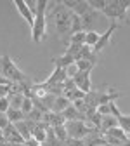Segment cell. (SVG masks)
<instances>
[{"label": "cell", "instance_id": "8fae6325", "mask_svg": "<svg viewBox=\"0 0 130 146\" xmlns=\"http://www.w3.org/2000/svg\"><path fill=\"white\" fill-rule=\"evenodd\" d=\"M45 127H47V123L40 122V123H36V125H35V129L31 131V137L36 139L40 144H45V143H47V132H45Z\"/></svg>", "mask_w": 130, "mask_h": 146}, {"label": "cell", "instance_id": "f1b7e54d", "mask_svg": "<svg viewBox=\"0 0 130 146\" xmlns=\"http://www.w3.org/2000/svg\"><path fill=\"white\" fill-rule=\"evenodd\" d=\"M64 146H85V141H83V139H73V137H68V141L64 143Z\"/></svg>", "mask_w": 130, "mask_h": 146}, {"label": "cell", "instance_id": "e0dca14e", "mask_svg": "<svg viewBox=\"0 0 130 146\" xmlns=\"http://www.w3.org/2000/svg\"><path fill=\"white\" fill-rule=\"evenodd\" d=\"M7 98H9L11 108L21 110V106H23V101H24V96H23V94H7Z\"/></svg>", "mask_w": 130, "mask_h": 146}, {"label": "cell", "instance_id": "e575fe53", "mask_svg": "<svg viewBox=\"0 0 130 146\" xmlns=\"http://www.w3.org/2000/svg\"><path fill=\"white\" fill-rule=\"evenodd\" d=\"M11 146H24V143H11Z\"/></svg>", "mask_w": 130, "mask_h": 146}, {"label": "cell", "instance_id": "ffe728a7", "mask_svg": "<svg viewBox=\"0 0 130 146\" xmlns=\"http://www.w3.org/2000/svg\"><path fill=\"white\" fill-rule=\"evenodd\" d=\"M99 36H101V33H97L96 30L87 31V35H85V45H88V47H94V45L99 42Z\"/></svg>", "mask_w": 130, "mask_h": 146}, {"label": "cell", "instance_id": "d4e9b609", "mask_svg": "<svg viewBox=\"0 0 130 146\" xmlns=\"http://www.w3.org/2000/svg\"><path fill=\"white\" fill-rule=\"evenodd\" d=\"M42 117H44V113L40 111V110L33 108V110H31V113L26 117V120H31V122H35V123H40V122H42Z\"/></svg>", "mask_w": 130, "mask_h": 146}, {"label": "cell", "instance_id": "5b68a950", "mask_svg": "<svg viewBox=\"0 0 130 146\" xmlns=\"http://www.w3.org/2000/svg\"><path fill=\"white\" fill-rule=\"evenodd\" d=\"M64 127L68 131V137H73V139H85L90 132L97 131L88 122H82V120H69L64 123Z\"/></svg>", "mask_w": 130, "mask_h": 146}, {"label": "cell", "instance_id": "7402d4cb", "mask_svg": "<svg viewBox=\"0 0 130 146\" xmlns=\"http://www.w3.org/2000/svg\"><path fill=\"white\" fill-rule=\"evenodd\" d=\"M87 4H88V7L92 9V11H96V12H101L102 14V11L106 9V0H87Z\"/></svg>", "mask_w": 130, "mask_h": 146}, {"label": "cell", "instance_id": "1f68e13d", "mask_svg": "<svg viewBox=\"0 0 130 146\" xmlns=\"http://www.w3.org/2000/svg\"><path fill=\"white\" fill-rule=\"evenodd\" d=\"M24 146H42L36 139H33V137H30V139H26L24 141Z\"/></svg>", "mask_w": 130, "mask_h": 146}, {"label": "cell", "instance_id": "5bb4252c", "mask_svg": "<svg viewBox=\"0 0 130 146\" xmlns=\"http://www.w3.org/2000/svg\"><path fill=\"white\" fill-rule=\"evenodd\" d=\"M55 66H59V68H63V70H66L69 64H73V63H75V58H73V56H69V54H63V56H59V58H52L50 59Z\"/></svg>", "mask_w": 130, "mask_h": 146}, {"label": "cell", "instance_id": "277c9868", "mask_svg": "<svg viewBox=\"0 0 130 146\" xmlns=\"http://www.w3.org/2000/svg\"><path fill=\"white\" fill-rule=\"evenodd\" d=\"M0 75L12 80V82H24V80L30 78L28 75H24V73L17 68V64L12 61V58L9 54L0 56Z\"/></svg>", "mask_w": 130, "mask_h": 146}, {"label": "cell", "instance_id": "44dd1931", "mask_svg": "<svg viewBox=\"0 0 130 146\" xmlns=\"http://www.w3.org/2000/svg\"><path fill=\"white\" fill-rule=\"evenodd\" d=\"M85 35H87V31H78V33H73L71 36H69V44L68 45H83L85 44Z\"/></svg>", "mask_w": 130, "mask_h": 146}, {"label": "cell", "instance_id": "ba28073f", "mask_svg": "<svg viewBox=\"0 0 130 146\" xmlns=\"http://www.w3.org/2000/svg\"><path fill=\"white\" fill-rule=\"evenodd\" d=\"M63 5L66 7V9H69L73 14H77V16H85L88 11H90V7H88V4H87V0H63Z\"/></svg>", "mask_w": 130, "mask_h": 146}, {"label": "cell", "instance_id": "603a6c76", "mask_svg": "<svg viewBox=\"0 0 130 146\" xmlns=\"http://www.w3.org/2000/svg\"><path fill=\"white\" fill-rule=\"evenodd\" d=\"M64 96H66V98L73 103V101H77V99H85V96H87V94L83 92V90H80V89L77 87L75 90H71V92H66Z\"/></svg>", "mask_w": 130, "mask_h": 146}, {"label": "cell", "instance_id": "52a82bcc", "mask_svg": "<svg viewBox=\"0 0 130 146\" xmlns=\"http://www.w3.org/2000/svg\"><path fill=\"white\" fill-rule=\"evenodd\" d=\"M92 70H94V68H88V70H85V71H78L77 75L73 77V82H75V85H77L80 90H83L85 94H88L90 90H92V78H90Z\"/></svg>", "mask_w": 130, "mask_h": 146}, {"label": "cell", "instance_id": "ac0fdd59", "mask_svg": "<svg viewBox=\"0 0 130 146\" xmlns=\"http://www.w3.org/2000/svg\"><path fill=\"white\" fill-rule=\"evenodd\" d=\"M54 134H55V139H57L61 144H64V143L68 141V131H66V127H64V125L54 127Z\"/></svg>", "mask_w": 130, "mask_h": 146}, {"label": "cell", "instance_id": "4dcf8cb0", "mask_svg": "<svg viewBox=\"0 0 130 146\" xmlns=\"http://www.w3.org/2000/svg\"><path fill=\"white\" fill-rule=\"evenodd\" d=\"M9 123H11V122H9V118H7V115H5V113H0V129H5Z\"/></svg>", "mask_w": 130, "mask_h": 146}, {"label": "cell", "instance_id": "30bf717a", "mask_svg": "<svg viewBox=\"0 0 130 146\" xmlns=\"http://www.w3.org/2000/svg\"><path fill=\"white\" fill-rule=\"evenodd\" d=\"M99 16L101 12H96V11H88L85 16H82V26H83V31H92L94 30V23L99 21Z\"/></svg>", "mask_w": 130, "mask_h": 146}, {"label": "cell", "instance_id": "2e32d148", "mask_svg": "<svg viewBox=\"0 0 130 146\" xmlns=\"http://www.w3.org/2000/svg\"><path fill=\"white\" fill-rule=\"evenodd\" d=\"M5 115H7V118H9V122H11V123H16V122L26 120L24 113L21 111V110H16V108H9V111H7Z\"/></svg>", "mask_w": 130, "mask_h": 146}, {"label": "cell", "instance_id": "6da1fadb", "mask_svg": "<svg viewBox=\"0 0 130 146\" xmlns=\"http://www.w3.org/2000/svg\"><path fill=\"white\" fill-rule=\"evenodd\" d=\"M71 17L73 12L63 5V2H49L47 5V21L54 23V31L57 38L64 44H69L71 36Z\"/></svg>", "mask_w": 130, "mask_h": 146}, {"label": "cell", "instance_id": "7a4b0ae2", "mask_svg": "<svg viewBox=\"0 0 130 146\" xmlns=\"http://www.w3.org/2000/svg\"><path fill=\"white\" fill-rule=\"evenodd\" d=\"M47 5L49 0H38V5L35 11V23L31 26L33 44H42L47 38Z\"/></svg>", "mask_w": 130, "mask_h": 146}, {"label": "cell", "instance_id": "d6a6232c", "mask_svg": "<svg viewBox=\"0 0 130 146\" xmlns=\"http://www.w3.org/2000/svg\"><path fill=\"white\" fill-rule=\"evenodd\" d=\"M0 85H7V87H11V85H12V80H9V78H5V77L0 75Z\"/></svg>", "mask_w": 130, "mask_h": 146}, {"label": "cell", "instance_id": "8d00e7d4", "mask_svg": "<svg viewBox=\"0 0 130 146\" xmlns=\"http://www.w3.org/2000/svg\"><path fill=\"white\" fill-rule=\"evenodd\" d=\"M121 146H130V139H128V141H127V143H123V144H121Z\"/></svg>", "mask_w": 130, "mask_h": 146}, {"label": "cell", "instance_id": "836d02e7", "mask_svg": "<svg viewBox=\"0 0 130 146\" xmlns=\"http://www.w3.org/2000/svg\"><path fill=\"white\" fill-rule=\"evenodd\" d=\"M5 141V136H4V129H0V143Z\"/></svg>", "mask_w": 130, "mask_h": 146}, {"label": "cell", "instance_id": "9c48e42d", "mask_svg": "<svg viewBox=\"0 0 130 146\" xmlns=\"http://www.w3.org/2000/svg\"><path fill=\"white\" fill-rule=\"evenodd\" d=\"M14 5H16V9H17V12L21 14V17L30 25V28L33 26V23H35V14L31 12V9L28 7V4L24 2V0H14Z\"/></svg>", "mask_w": 130, "mask_h": 146}, {"label": "cell", "instance_id": "8992f818", "mask_svg": "<svg viewBox=\"0 0 130 146\" xmlns=\"http://www.w3.org/2000/svg\"><path fill=\"white\" fill-rule=\"evenodd\" d=\"M118 26H120L118 23L111 21V23H109V26L106 28V31H104V33H101V36H99V42H97L94 47H92V50H94L96 54H101V52H102V50H104V49H106L109 44H111V38H113V33L118 30Z\"/></svg>", "mask_w": 130, "mask_h": 146}, {"label": "cell", "instance_id": "74e56055", "mask_svg": "<svg viewBox=\"0 0 130 146\" xmlns=\"http://www.w3.org/2000/svg\"><path fill=\"white\" fill-rule=\"evenodd\" d=\"M2 98H5V96H0V99H2Z\"/></svg>", "mask_w": 130, "mask_h": 146}, {"label": "cell", "instance_id": "4fadbf2b", "mask_svg": "<svg viewBox=\"0 0 130 146\" xmlns=\"http://www.w3.org/2000/svg\"><path fill=\"white\" fill-rule=\"evenodd\" d=\"M69 104H71V101L66 96H57V98H55V101H54V106H52L50 111H54V113H63Z\"/></svg>", "mask_w": 130, "mask_h": 146}, {"label": "cell", "instance_id": "3957f363", "mask_svg": "<svg viewBox=\"0 0 130 146\" xmlns=\"http://www.w3.org/2000/svg\"><path fill=\"white\" fill-rule=\"evenodd\" d=\"M106 17H109L115 23H130V0H111L106 4V9L102 11Z\"/></svg>", "mask_w": 130, "mask_h": 146}, {"label": "cell", "instance_id": "d590c367", "mask_svg": "<svg viewBox=\"0 0 130 146\" xmlns=\"http://www.w3.org/2000/svg\"><path fill=\"white\" fill-rule=\"evenodd\" d=\"M0 146H11V143H7V141H4V143H0Z\"/></svg>", "mask_w": 130, "mask_h": 146}, {"label": "cell", "instance_id": "484cf974", "mask_svg": "<svg viewBox=\"0 0 130 146\" xmlns=\"http://www.w3.org/2000/svg\"><path fill=\"white\" fill-rule=\"evenodd\" d=\"M75 64H77L78 71H85V70H88V68H94V66H96V63H90V61H87V59H77Z\"/></svg>", "mask_w": 130, "mask_h": 146}, {"label": "cell", "instance_id": "f546056e", "mask_svg": "<svg viewBox=\"0 0 130 146\" xmlns=\"http://www.w3.org/2000/svg\"><path fill=\"white\" fill-rule=\"evenodd\" d=\"M97 111L104 117V115H111V108H109V103H104V104H99L97 106Z\"/></svg>", "mask_w": 130, "mask_h": 146}, {"label": "cell", "instance_id": "9a60e30c", "mask_svg": "<svg viewBox=\"0 0 130 146\" xmlns=\"http://www.w3.org/2000/svg\"><path fill=\"white\" fill-rule=\"evenodd\" d=\"M106 134H108V136H113V137H116V139H120L121 143H127V141L130 139V137H128V134L121 129L120 125H118V127H113V129H109Z\"/></svg>", "mask_w": 130, "mask_h": 146}, {"label": "cell", "instance_id": "cb8c5ba5", "mask_svg": "<svg viewBox=\"0 0 130 146\" xmlns=\"http://www.w3.org/2000/svg\"><path fill=\"white\" fill-rule=\"evenodd\" d=\"M35 108V104H33V98H28V96H24V101H23V106H21V111L24 113V117H28L30 113H31V110Z\"/></svg>", "mask_w": 130, "mask_h": 146}, {"label": "cell", "instance_id": "7c38bea8", "mask_svg": "<svg viewBox=\"0 0 130 146\" xmlns=\"http://www.w3.org/2000/svg\"><path fill=\"white\" fill-rule=\"evenodd\" d=\"M113 127H118V118L113 117V115H104L102 120H101V127H99V131L102 134H106L109 129H113Z\"/></svg>", "mask_w": 130, "mask_h": 146}, {"label": "cell", "instance_id": "83f0119b", "mask_svg": "<svg viewBox=\"0 0 130 146\" xmlns=\"http://www.w3.org/2000/svg\"><path fill=\"white\" fill-rule=\"evenodd\" d=\"M64 71H66V77H68V78H73V77H75L77 73H78V68H77V64H75V63H73V64H69Z\"/></svg>", "mask_w": 130, "mask_h": 146}, {"label": "cell", "instance_id": "4316f807", "mask_svg": "<svg viewBox=\"0 0 130 146\" xmlns=\"http://www.w3.org/2000/svg\"><path fill=\"white\" fill-rule=\"evenodd\" d=\"M9 108H11V103H9V98L5 96V98L0 99V113H7Z\"/></svg>", "mask_w": 130, "mask_h": 146}, {"label": "cell", "instance_id": "f35d334b", "mask_svg": "<svg viewBox=\"0 0 130 146\" xmlns=\"http://www.w3.org/2000/svg\"><path fill=\"white\" fill-rule=\"evenodd\" d=\"M128 136H130V134H128Z\"/></svg>", "mask_w": 130, "mask_h": 146}, {"label": "cell", "instance_id": "d6986e66", "mask_svg": "<svg viewBox=\"0 0 130 146\" xmlns=\"http://www.w3.org/2000/svg\"><path fill=\"white\" fill-rule=\"evenodd\" d=\"M118 125L121 127L127 134H130V115H128V113H120V115H118ZM128 137H130V136H128Z\"/></svg>", "mask_w": 130, "mask_h": 146}]
</instances>
